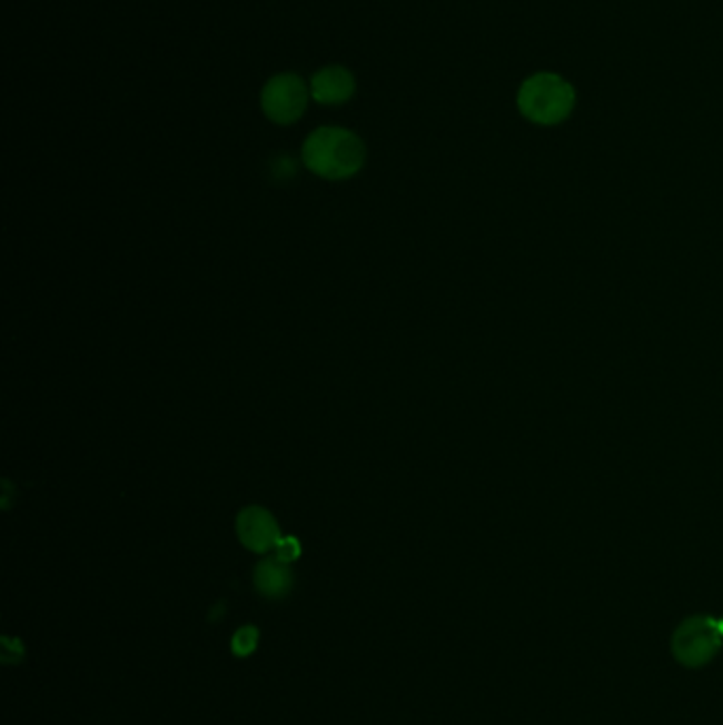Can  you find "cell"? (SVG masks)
I'll use <instances>...</instances> for the list:
<instances>
[{
  "label": "cell",
  "instance_id": "11",
  "mask_svg": "<svg viewBox=\"0 0 723 725\" xmlns=\"http://www.w3.org/2000/svg\"><path fill=\"white\" fill-rule=\"evenodd\" d=\"M720 624H722V628H723V615L722 617H720Z\"/></svg>",
  "mask_w": 723,
  "mask_h": 725
},
{
  "label": "cell",
  "instance_id": "6",
  "mask_svg": "<svg viewBox=\"0 0 723 725\" xmlns=\"http://www.w3.org/2000/svg\"><path fill=\"white\" fill-rule=\"evenodd\" d=\"M308 86H310V98L317 100L318 105H327V107L348 102L357 90L355 75L338 64L317 70Z\"/></svg>",
  "mask_w": 723,
  "mask_h": 725
},
{
  "label": "cell",
  "instance_id": "7",
  "mask_svg": "<svg viewBox=\"0 0 723 725\" xmlns=\"http://www.w3.org/2000/svg\"><path fill=\"white\" fill-rule=\"evenodd\" d=\"M255 586L266 598H283L294 588V570L276 556L266 558L255 568Z\"/></svg>",
  "mask_w": 723,
  "mask_h": 725
},
{
  "label": "cell",
  "instance_id": "2",
  "mask_svg": "<svg viewBox=\"0 0 723 725\" xmlns=\"http://www.w3.org/2000/svg\"><path fill=\"white\" fill-rule=\"evenodd\" d=\"M573 107L575 90L554 72H537L528 77L518 91L521 113L537 126H556L565 121Z\"/></svg>",
  "mask_w": 723,
  "mask_h": 725
},
{
  "label": "cell",
  "instance_id": "1",
  "mask_svg": "<svg viewBox=\"0 0 723 725\" xmlns=\"http://www.w3.org/2000/svg\"><path fill=\"white\" fill-rule=\"evenodd\" d=\"M301 159L310 172L327 181H346L365 163L361 138L346 128L325 126L306 138Z\"/></svg>",
  "mask_w": 723,
  "mask_h": 725
},
{
  "label": "cell",
  "instance_id": "5",
  "mask_svg": "<svg viewBox=\"0 0 723 725\" xmlns=\"http://www.w3.org/2000/svg\"><path fill=\"white\" fill-rule=\"evenodd\" d=\"M236 533L242 545L257 554L270 552L283 537L278 522L264 507L242 509L236 520Z\"/></svg>",
  "mask_w": 723,
  "mask_h": 725
},
{
  "label": "cell",
  "instance_id": "8",
  "mask_svg": "<svg viewBox=\"0 0 723 725\" xmlns=\"http://www.w3.org/2000/svg\"><path fill=\"white\" fill-rule=\"evenodd\" d=\"M257 643H259V630L255 626H245L231 636V652L238 657L250 656L257 649Z\"/></svg>",
  "mask_w": 723,
  "mask_h": 725
},
{
  "label": "cell",
  "instance_id": "4",
  "mask_svg": "<svg viewBox=\"0 0 723 725\" xmlns=\"http://www.w3.org/2000/svg\"><path fill=\"white\" fill-rule=\"evenodd\" d=\"M310 86L295 72H280L271 77L261 90V109L278 126H291L308 109Z\"/></svg>",
  "mask_w": 723,
  "mask_h": 725
},
{
  "label": "cell",
  "instance_id": "10",
  "mask_svg": "<svg viewBox=\"0 0 723 725\" xmlns=\"http://www.w3.org/2000/svg\"><path fill=\"white\" fill-rule=\"evenodd\" d=\"M9 647H11V640L9 638H2V659L4 662H11V656H9ZM13 662H20V657H22V645H18L16 649H13Z\"/></svg>",
  "mask_w": 723,
  "mask_h": 725
},
{
  "label": "cell",
  "instance_id": "9",
  "mask_svg": "<svg viewBox=\"0 0 723 725\" xmlns=\"http://www.w3.org/2000/svg\"><path fill=\"white\" fill-rule=\"evenodd\" d=\"M274 549H276V558L287 563V565H291L301 554V545L295 537H280V542L276 544Z\"/></svg>",
  "mask_w": 723,
  "mask_h": 725
},
{
  "label": "cell",
  "instance_id": "3",
  "mask_svg": "<svg viewBox=\"0 0 723 725\" xmlns=\"http://www.w3.org/2000/svg\"><path fill=\"white\" fill-rule=\"evenodd\" d=\"M723 628L711 615H692L683 619L673 635V656L685 668H702L722 652Z\"/></svg>",
  "mask_w": 723,
  "mask_h": 725
}]
</instances>
